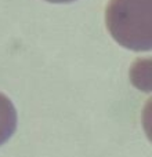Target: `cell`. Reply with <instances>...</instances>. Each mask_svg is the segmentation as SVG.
<instances>
[{
  "label": "cell",
  "mask_w": 152,
  "mask_h": 157,
  "mask_svg": "<svg viewBox=\"0 0 152 157\" xmlns=\"http://www.w3.org/2000/svg\"><path fill=\"white\" fill-rule=\"evenodd\" d=\"M46 2H50V3H72L75 0H46Z\"/></svg>",
  "instance_id": "cell-3"
},
{
  "label": "cell",
  "mask_w": 152,
  "mask_h": 157,
  "mask_svg": "<svg viewBox=\"0 0 152 157\" xmlns=\"http://www.w3.org/2000/svg\"><path fill=\"white\" fill-rule=\"evenodd\" d=\"M105 24L115 41L125 48H152V0H109Z\"/></svg>",
  "instance_id": "cell-1"
},
{
  "label": "cell",
  "mask_w": 152,
  "mask_h": 157,
  "mask_svg": "<svg viewBox=\"0 0 152 157\" xmlns=\"http://www.w3.org/2000/svg\"><path fill=\"white\" fill-rule=\"evenodd\" d=\"M17 130V110L13 102L0 92V146L13 136Z\"/></svg>",
  "instance_id": "cell-2"
}]
</instances>
